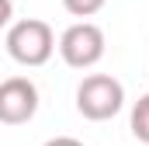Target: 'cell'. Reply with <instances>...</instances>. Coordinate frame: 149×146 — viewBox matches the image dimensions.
Segmentation results:
<instances>
[{"label":"cell","mask_w":149,"mask_h":146,"mask_svg":"<svg viewBox=\"0 0 149 146\" xmlns=\"http://www.w3.org/2000/svg\"><path fill=\"white\" fill-rule=\"evenodd\" d=\"M56 52V35L45 21L24 18L7 28V56L21 66H45Z\"/></svg>","instance_id":"obj_1"},{"label":"cell","mask_w":149,"mask_h":146,"mask_svg":"<svg viewBox=\"0 0 149 146\" xmlns=\"http://www.w3.org/2000/svg\"><path fill=\"white\" fill-rule=\"evenodd\" d=\"M125 108V87L111 73H90L76 87V111L90 122H108Z\"/></svg>","instance_id":"obj_2"},{"label":"cell","mask_w":149,"mask_h":146,"mask_svg":"<svg viewBox=\"0 0 149 146\" xmlns=\"http://www.w3.org/2000/svg\"><path fill=\"white\" fill-rule=\"evenodd\" d=\"M59 56L73 70H90L104 59V32L94 21H76L59 35Z\"/></svg>","instance_id":"obj_3"},{"label":"cell","mask_w":149,"mask_h":146,"mask_svg":"<svg viewBox=\"0 0 149 146\" xmlns=\"http://www.w3.org/2000/svg\"><path fill=\"white\" fill-rule=\"evenodd\" d=\"M38 111V87L28 77H7L0 84V122L3 125H24Z\"/></svg>","instance_id":"obj_4"},{"label":"cell","mask_w":149,"mask_h":146,"mask_svg":"<svg viewBox=\"0 0 149 146\" xmlns=\"http://www.w3.org/2000/svg\"><path fill=\"white\" fill-rule=\"evenodd\" d=\"M132 136L149 146V94H142L132 108Z\"/></svg>","instance_id":"obj_5"},{"label":"cell","mask_w":149,"mask_h":146,"mask_svg":"<svg viewBox=\"0 0 149 146\" xmlns=\"http://www.w3.org/2000/svg\"><path fill=\"white\" fill-rule=\"evenodd\" d=\"M104 4H108V0H63V7H66L73 18H80V21H83V18H94L97 11H104Z\"/></svg>","instance_id":"obj_6"},{"label":"cell","mask_w":149,"mask_h":146,"mask_svg":"<svg viewBox=\"0 0 149 146\" xmlns=\"http://www.w3.org/2000/svg\"><path fill=\"white\" fill-rule=\"evenodd\" d=\"M10 18H14V4L10 0H0V32L10 25Z\"/></svg>","instance_id":"obj_7"},{"label":"cell","mask_w":149,"mask_h":146,"mask_svg":"<svg viewBox=\"0 0 149 146\" xmlns=\"http://www.w3.org/2000/svg\"><path fill=\"white\" fill-rule=\"evenodd\" d=\"M45 146H83L80 139H73V136H56V139H49Z\"/></svg>","instance_id":"obj_8"}]
</instances>
